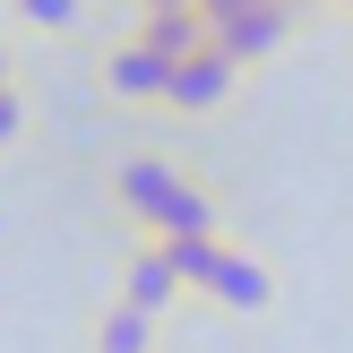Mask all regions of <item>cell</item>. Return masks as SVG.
<instances>
[{"label": "cell", "mask_w": 353, "mask_h": 353, "mask_svg": "<svg viewBox=\"0 0 353 353\" xmlns=\"http://www.w3.org/2000/svg\"><path fill=\"white\" fill-rule=\"evenodd\" d=\"M164 250H172V268H181V285L190 293H207L216 310H268L276 302V276L259 268L250 250H233L224 233H164Z\"/></svg>", "instance_id": "obj_2"}, {"label": "cell", "mask_w": 353, "mask_h": 353, "mask_svg": "<svg viewBox=\"0 0 353 353\" xmlns=\"http://www.w3.org/2000/svg\"><path fill=\"white\" fill-rule=\"evenodd\" d=\"M112 207L138 224V233H224V207L207 181H190L164 155H130L112 164Z\"/></svg>", "instance_id": "obj_1"}, {"label": "cell", "mask_w": 353, "mask_h": 353, "mask_svg": "<svg viewBox=\"0 0 353 353\" xmlns=\"http://www.w3.org/2000/svg\"><path fill=\"white\" fill-rule=\"evenodd\" d=\"M130 34H147L164 61H181V52H199L207 43V9H138V26Z\"/></svg>", "instance_id": "obj_8"}, {"label": "cell", "mask_w": 353, "mask_h": 353, "mask_svg": "<svg viewBox=\"0 0 353 353\" xmlns=\"http://www.w3.org/2000/svg\"><path fill=\"white\" fill-rule=\"evenodd\" d=\"M164 78H172V61L147 43V34H121V43L103 52V86H112V103H155V112H164Z\"/></svg>", "instance_id": "obj_5"}, {"label": "cell", "mask_w": 353, "mask_h": 353, "mask_svg": "<svg viewBox=\"0 0 353 353\" xmlns=\"http://www.w3.org/2000/svg\"><path fill=\"white\" fill-rule=\"evenodd\" d=\"M0 86H17V61H9V43H0Z\"/></svg>", "instance_id": "obj_11"}, {"label": "cell", "mask_w": 353, "mask_h": 353, "mask_svg": "<svg viewBox=\"0 0 353 353\" xmlns=\"http://www.w3.org/2000/svg\"><path fill=\"white\" fill-rule=\"evenodd\" d=\"M345 9H353V0H345Z\"/></svg>", "instance_id": "obj_12"}, {"label": "cell", "mask_w": 353, "mask_h": 353, "mask_svg": "<svg viewBox=\"0 0 353 353\" xmlns=\"http://www.w3.org/2000/svg\"><path fill=\"white\" fill-rule=\"evenodd\" d=\"M9 17H17L26 34H69V26L86 17V0H9Z\"/></svg>", "instance_id": "obj_9"}, {"label": "cell", "mask_w": 353, "mask_h": 353, "mask_svg": "<svg viewBox=\"0 0 353 353\" xmlns=\"http://www.w3.org/2000/svg\"><path fill=\"white\" fill-rule=\"evenodd\" d=\"M17 130H26V95H17V86H0V155L17 147Z\"/></svg>", "instance_id": "obj_10"}, {"label": "cell", "mask_w": 353, "mask_h": 353, "mask_svg": "<svg viewBox=\"0 0 353 353\" xmlns=\"http://www.w3.org/2000/svg\"><path fill=\"white\" fill-rule=\"evenodd\" d=\"M181 268H172V250H164V233H147L130 250V268H121V302H138V310H155V319H164L172 302H181Z\"/></svg>", "instance_id": "obj_6"}, {"label": "cell", "mask_w": 353, "mask_h": 353, "mask_svg": "<svg viewBox=\"0 0 353 353\" xmlns=\"http://www.w3.org/2000/svg\"><path fill=\"white\" fill-rule=\"evenodd\" d=\"M241 95V61L207 34L199 52H181L172 61V78H164V112H181V121H207V112H224V103Z\"/></svg>", "instance_id": "obj_3"}, {"label": "cell", "mask_w": 353, "mask_h": 353, "mask_svg": "<svg viewBox=\"0 0 353 353\" xmlns=\"http://www.w3.org/2000/svg\"><path fill=\"white\" fill-rule=\"evenodd\" d=\"M155 327H164L155 310H138V302H121V293H112V302L95 310V336H86V353H155Z\"/></svg>", "instance_id": "obj_7"}, {"label": "cell", "mask_w": 353, "mask_h": 353, "mask_svg": "<svg viewBox=\"0 0 353 353\" xmlns=\"http://www.w3.org/2000/svg\"><path fill=\"white\" fill-rule=\"evenodd\" d=\"M207 34H216L224 52H233L241 69L276 61V52L293 43V0H276V9H233V17H207Z\"/></svg>", "instance_id": "obj_4"}]
</instances>
